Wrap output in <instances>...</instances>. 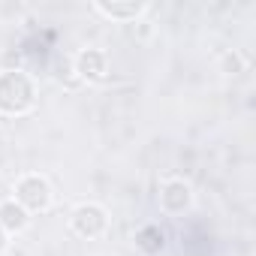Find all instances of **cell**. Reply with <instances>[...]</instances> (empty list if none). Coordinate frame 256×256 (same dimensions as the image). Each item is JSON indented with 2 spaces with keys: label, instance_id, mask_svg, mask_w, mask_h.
I'll use <instances>...</instances> for the list:
<instances>
[{
  "label": "cell",
  "instance_id": "1",
  "mask_svg": "<svg viewBox=\"0 0 256 256\" xmlns=\"http://www.w3.org/2000/svg\"><path fill=\"white\" fill-rule=\"evenodd\" d=\"M36 102V90L28 72L6 70L0 72V112L4 114H24Z\"/></svg>",
  "mask_w": 256,
  "mask_h": 256
},
{
  "label": "cell",
  "instance_id": "2",
  "mask_svg": "<svg viewBox=\"0 0 256 256\" xmlns=\"http://www.w3.org/2000/svg\"><path fill=\"white\" fill-rule=\"evenodd\" d=\"M16 202L30 214V211H46L52 205V184L42 175H24L16 184Z\"/></svg>",
  "mask_w": 256,
  "mask_h": 256
},
{
  "label": "cell",
  "instance_id": "3",
  "mask_svg": "<svg viewBox=\"0 0 256 256\" xmlns=\"http://www.w3.org/2000/svg\"><path fill=\"white\" fill-rule=\"evenodd\" d=\"M70 226H72V232L78 238H88L90 241V238H100L108 229V214H106V208H100L94 202H84V205H78L72 211Z\"/></svg>",
  "mask_w": 256,
  "mask_h": 256
},
{
  "label": "cell",
  "instance_id": "4",
  "mask_svg": "<svg viewBox=\"0 0 256 256\" xmlns=\"http://www.w3.org/2000/svg\"><path fill=\"white\" fill-rule=\"evenodd\" d=\"M190 202H193V190H190L187 181L175 178V181L163 184V190H160V208L166 214H184L190 208Z\"/></svg>",
  "mask_w": 256,
  "mask_h": 256
},
{
  "label": "cell",
  "instance_id": "5",
  "mask_svg": "<svg viewBox=\"0 0 256 256\" xmlns=\"http://www.w3.org/2000/svg\"><path fill=\"white\" fill-rule=\"evenodd\" d=\"M76 72L88 82H100L106 76V54L100 48H84L78 58H76Z\"/></svg>",
  "mask_w": 256,
  "mask_h": 256
},
{
  "label": "cell",
  "instance_id": "6",
  "mask_svg": "<svg viewBox=\"0 0 256 256\" xmlns=\"http://www.w3.org/2000/svg\"><path fill=\"white\" fill-rule=\"evenodd\" d=\"M28 223H30V214H28L16 199H10V202L0 205V229H4L6 235H12V232H24Z\"/></svg>",
  "mask_w": 256,
  "mask_h": 256
},
{
  "label": "cell",
  "instance_id": "7",
  "mask_svg": "<svg viewBox=\"0 0 256 256\" xmlns=\"http://www.w3.org/2000/svg\"><path fill=\"white\" fill-rule=\"evenodd\" d=\"M94 10L108 16V18H118V22H136L148 10V4H136V0H133V4H106V0H96Z\"/></svg>",
  "mask_w": 256,
  "mask_h": 256
},
{
  "label": "cell",
  "instance_id": "8",
  "mask_svg": "<svg viewBox=\"0 0 256 256\" xmlns=\"http://www.w3.org/2000/svg\"><path fill=\"white\" fill-rule=\"evenodd\" d=\"M163 241H166V235H163L160 226H145V229L136 232V244H139L145 253H160V250H163Z\"/></svg>",
  "mask_w": 256,
  "mask_h": 256
},
{
  "label": "cell",
  "instance_id": "9",
  "mask_svg": "<svg viewBox=\"0 0 256 256\" xmlns=\"http://www.w3.org/2000/svg\"><path fill=\"white\" fill-rule=\"evenodd\" d=\"M226 66H229L232 72H238V70H241V60H238V54H232V58H226Z\"/></svg>",
  "mask_w": 256,
  "mask_h": 256
},
{
  "label": "cell",
  "instance_id": "10",
  "mask_svg": "<svg viewBox=\"0 0 256 256\" xmlns=\"http://www.w3.org/2000/svg\"><path fill=\"white\" fill-rule=\"evenodd\" d=\"M4 250H6V232L0 229V253H4Z\"/></svg>",
  "mask_w": 256,
  "mask_h": 256
},
{
  "label": "cell",
  "instance_id": "11",
  "mask_svg": "<svg viewBox=\"0 0 256 256\" xmlns=\"http://www.w3.org/2000/svg\"><path fill=\"white\" fill-rule=\"evenodd\" d=\"M0 142H4V133H0Z\"/></svg>",
  "mask_w": 256,
  "mask_h": 256
},
{
  "label": "cell",
  "instance_id": "12",
  "mask_svg": "<svg viewBox=\"0 0 256 256\" xmlns=\"http://www.w3.org/2000/svg\"><path fill=\"white\" fill-rule=\"evenodd\" d=\"M0 187H4V181H0Z\"/></svg>",
  "mask_w": 256,
  "mask_h": 256
}]
</instances>
